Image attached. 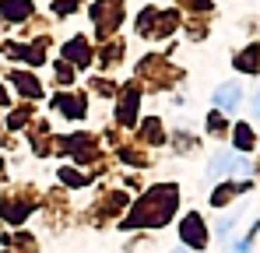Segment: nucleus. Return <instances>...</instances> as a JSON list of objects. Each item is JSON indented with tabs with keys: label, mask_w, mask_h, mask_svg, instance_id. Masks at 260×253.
Returning a JSON list of instances; mask_svg holds the SVG:
<instances>
[{
	"label": "nucleus",
	"mask_w": 260,
	"mask_h": 253,
	"mask_svg": "<svg viewBox=\"0 0 260 253\" xmlns=\"http://www.w3.org/2000/svg\"><path fill=\"white\" fill-rule=\"evenodd\" d=\"M176 211V186H155L127 218V229L134 225H162L169 214Z\"/></svg>",
	"instance_id": "nucleus-1"
},
{
	"label": "nucleus",
	"mask_w": 260,
	"mask_h": 253,
	"mask_svg": "<svg viewBox=\"0 0 260 253\" xmlns=\"http://www.w3.org/2000/svg\"><path fill=\"white\" fill-rule=\"evenodd\" d=\"M232 172L250 176V162H246V159H239V155H232V151H221V155H215V159H211L208 179H225V176H232Z\"/></svg>",
	"instance_id": "nucleus-2"
},
{
	"label": "nucleus",
	"mask_w": 260,
	"mask_h": 253,
	"mask_svg": "<svg viewBox=\"0 0 260 253\" xmlns=\"http://www.w3.org/2000/svg\"><path fill=\"white\" fill-rule=\"evenodd\" d=\"M179 236H183V243H190V246H204L208 243V232H204V222H201V214H186L183 218V225H179Z\"/></svg>",
	"instance_id": "nucleus-3"
},
{
	"label": "nucleus",
	"mask_w": 260,
	"mask_h": 253,
	"mask_svg": "<svg viewBox=\"0 0 260 253\" xmlns=\"http://www.w3.org/2000/svg\"><path fill=\"white\" fill-rule=\"evenodd\" d=\"M239 102H243V88H239V84H221L215 91V106L221 113H232Z\"/></svg>",
	"instance_id": "nucleus-4"
},
{
	"label": "nucleus",
	"mask_w": 260,
	"mask_h": 253,
	"mask_svg": "<svg viewBox=\"0 0 260 253\" xmlns=\"http://www.w3.org/2000/svg\"><path fill=\"white\" fill-rule=\"evenodd\" d=\"M53 106L63 109V116H81L85 113V102L74 99V95H53Z\"/></svg>",
	"instance_id": "nucleus-5"
},
{
	"label": "nucleus",
	"mask_w": 260,
	"mask_h": 253,
	"mask_svg": "<svg viewBox=\"0 0 260 253\" xmlns=\"http://www.w3.org/2000/svg\"><path fill=\"white\" fill-rule=\"evenodd\" d=\"M236 67H239V71H250V74H253V71L260 67V46H246V49H243V53L236 56Z\"/></svg>",
	"instance_id": "nucleus-6"
},
{
	"label": "nucleus",
	"mask_w": 260,
	"mask_h": 253,
	"mask_svg": "<svg viewBox=\"0 0 260 253\" xmlns=\"http://www.w3.org/2000/svg\"><path fill=\"white\" fill-rule=\"evenodd\" d=\"M32 7H28V0H7V4H0V18H25Z\"/></svg>",
	"instance_id": "nucleus-7"
},
{
	"label": "nucleus",
	"mask_w": 260,
	"mask_h": 253,
	"mask_svg": "<svg viewBox=\"0 0 260 253\" xmlns=\"http://www.w3.org/2000/svg\"><path fill=\"white\" fill-rule=\"evenodd\" d=\"M63 56H71L74 64H88V42H81V39L67 42V46H63Z\"/></svg>",
	"instance_id": "nucleus-8"
},
{
	"label": "nucleus",
	"mask_w": 260,
	"mask_h": 253,
	"mask_svg": "<svg viewBox=\"0 0 260 253\" xmlns=\"http://www.w3.org/2000/svg\"><path fill=\"white\" fill-rule=\"evenodd\" d=\"M253 144H257V141H253V130L246 123H236V148H239V151H250Z\"/></svg>",
	"instance_id": "nucleus-9"
},
{
	"label": "nucleus",
	"mask_w": 260,
	"mask_h": 253,
	"mask_svg": "<svg viewBox=\"0 0 260 253\" xmlns=\"http://www.w3.org/2000/svg\"><path fill=\"white\" fill-rule=\"evenodd\" d=\"M239 190H246V183H239V186H221V190H215L211 204H215V208H221V204H225V201H232V194H239Z\"/></svg>",
	"instance_id": "nucleus-10"
},
{
	"label": "nucleus",
	"mask_w": 260,
	"mask_h": 253,
	"mask_svg": "<svg viewBox=\"0 0 260 253\" xmlns=\"http://www.w3.org/2000/svg\"><path fill=\"white\" fill-rule=\"evenodd\" d=\"M14 81H18V88H21V91H28V95H39V84L32 81V78H25V74H14Z\"/></svg>",
	"instance_id": "nucleus-11"
},
{
	"label": "nucleus",
	"mask_w": 260,
	"mask_h": 253,
	"mask_svg": "<svg viewBox=\"0 0 260 253\" xmlns=\"http://www.w3.org/2000/svg\"><path fill=\"white\" fill-rule=\"evenodd\" d=\"M232 225H236V218H221V222L215 225V232H218V236H229V232H232Z\"/></svg>",
	"instance_id": "nucleus-12"
},
{
	"label": "nucleus",
	"mask_w": 260,
	"mask_h": 253,
	"mask_svg": "<svg viewBox=\"0 0 260 253\" xmlns=\"http://www.w3.org/2000/svg\"><path fill=\"white\" fill-rule=\"evenodd\" d=\"M232 253H250V239H243V243H236V246H232Z\"/></svg>",
	"instance_id": "nucleus-13"
},
{
	"label": "nucleus",
	"mask_w": 260,
	"mask_h": 253,
	"mask_svg": "<svg viewBox=\"0 0 260 253\" xmlns=\"http://www.w3.org/2000/svg\"><path fill=\"white\" fill-rule=\"evenodd\" d=\"M253 113H257V116H260V91H257V95H253Z\"/></svg>",
	"instance_id": "nucleus-14"
},
{
	"label": "nucleus",
	"mask_w": 260,
	"mask_h": 253,
	"mask_svg": "<svg viewBox=\"0 0 260 253\" xmlns=\"http://www.w3.org/2000/svg\"><path fill=\"white\" fill-rule=\"evenodd\" d=\"M179 253H183V250H179Z\"/></svg>",
	"instance_id": "nucleus-15"
}]
</instances>
